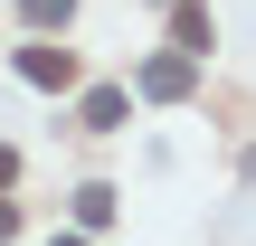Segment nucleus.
Segmentation results:
<instances>
[{
	"label": "nucleus",
	"mask_w": 256,
	"mask_h": 246,
	"mask_svg": "<svg viewBox=\"0 0 256 246\" xmlns=\"http://www.w3.org/2000/svg\"><path fill=\"white\" fill-rule=\"evenodd\" d=\"M10 180H19V152H10V142H0V190H10Z\"/></svg>",
	"instance_id": "nucleus-7"
},
{
	"label": "nucleus",
	"mask_w": 256,
	"mask_h": 246,
	"mask_svg": "<svg viewBox=\"0 0 256 246\" xmlns=\"http://www.w3.org/2000/svg\"><path fill=\"white\" fill-rule=\"evenodd\" d=\"M76 218H86V228H104V218H114V190H104V180H95V190H76Z\"/></svg>",
	"instance_id": "nucleus-6"
},
{
	"label": "nucleus",
	"mask_w": 256,
	"mask_h": 246,
	"mask_svg": "<svg viewBox=\"0 0 256 246\" xmlns=\"http://www.w3.org/2000/svg\"><path fill=\"white\" fill-rule=\"evenodd\" d=\"M19 76L57 95V85H76V57H66V47H19Z\"/></svg>",
	"instance_id": "nucleus-3"
},
{
	"label": "nucleus",
	"mask_w": 256,
	"mask_h": 246,
	"mask_svg": "<svg viewBox=\"0 0 256 246\" xmlns=\"http://www.w3.org/2000/svg\"><path fill=\"white\" fill-rule=\"evenodd\" d=\"M190 85H200V57H180V47L142 57V76H133V95H142V104H180Z\"/></svg>",
	"instance_id": "nucleus-1"
},
{
	"label": "nucleus",
	"mask_w": 256,
	"mask_h": 246,
	"mask_svg": "<svg viewBox=\"0 0 256 246\" xmlns=\"http://www.w3.org/2000/svg\"><path fill=\"white\" fill-rule=\"evenodd\" d=\"M19 19H28V28H66V19H76V0H19Z\"/></svg>",
	"instance_id": "nucleus-5"
},
{
	"label": "nucleus",
	"mask_w": 256,
	"mask_h": 246,
	"mask_svg": "<svg viewBox=\"0 0 256 246\" xmlns=\"http://www.w3.org/2000/svg\"><path fill=\"white\" fill-rule=\"evenodd\" d=\"M124 114H133L124 85H95V95H86V133H124Z\"/></svg>",
	"instance_id": "nucleus-4"
},
{
	"label": "nucleus",
	"mask_w": 256,
	"mask_h": 246,
	"mask_svg": "<svg viewBox=\"0 0 256 246\" xmlns=\"http://www.w3.org/2000/svg\"><path fill=\"white\" fill-rule=\"evenodd\" d=\"M10 237H19V209H10V199H0V246H10Z\"/></svg>",
	"instance_id": "nucleus-8"
},
{
	"label": "nucleus",
	"mask_w": 256,
	"mask_h": 246,
	"mask_svg": "<svg viewBox=\"0 0 256 246\" xmlns=\"http://www.w3.org/2000/svg\"><path fill=\"white\" fill-rule=\"evenodd\" d=\"M57 246H86V237H57Z\"/></svg>",
	"instance_id": "nucleus-9"
},
{
	"label": "nucleus",
	"mask_w": 256,
	"mask_h": 246,
	"mask_svg": "<svg viewBox=\"0 0 256 246\" xmlns=\"http://www.w3.org/2000/svg\"><path fill=\"white\" fill-rule=\"evenodd\" d=\"M171 47L180 57H209V0H171Z\"/></svg>",
	"instance_id": "nucleus-2"
}]
</instances>
